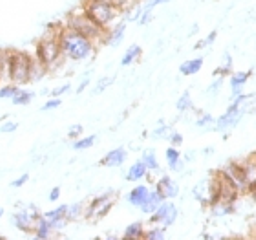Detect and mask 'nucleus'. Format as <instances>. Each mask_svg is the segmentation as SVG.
Instances as JSON below:
<instances>
[{
  "instance_id": "1",
  "label": "nucleus",
  "mask_w": 256,
  "mask_h": 240,
  "mask_svg": "<svg viewBox=\"0 0 256 240\" xmlns=\"http://www.w3.org/2000/svg\"><path fill=\"white\" fill-rule=\"evenodd\" d=\"M59 43L64 57L68 61H74V63H82V61L92 59L99 48L92 39L84 37L82 33L66 26H60L59 30Z\"/></svg>"
},
{
  "instance_id": "2",
  "label": "nucleus",
  "mask_w": 256,
  "mask_h": 240,
  "mask_svg": "<svg viewBox=\"0 0 256 240\" xmlns=\"http://www.w3.org/2000/svg\"><path fill=\"white\" fill-rule=\"evenodd\" d=\"M59 30L60 28H50V32L38 39L37 46H35V57L46 64L50 70H54L55 66H59L66 59L62 50H60Z\"/></svg>"
},
{
  "instance_id": "3",
  "label": "nucleus",
  "mask_w": 256,
  "mask_h": 240,
  "mask_svg": "<svg viewBox=\"0 0 256 240\" xmlns=\"http://www.w3.org/2000/svg\"><path fill=\"white\" fill-rule=\"evenodd\" d=\"M80 10L84 11L86 15L90 17L97 26H101L102 30H108L123 17V11L116 8V6L104 2V0H84Z\"/></svg>"
},
{
  "instance_id": "4",
  "label": "nucleus",
  "mask_w": 256,
  "mask_h": 240,
  "mask_svg": "<svg viewBox=\"0 0 256 240\" xmlns=\"http://www.w3.org/2000/svg\"><path fill=\"white\" fill-rule=\"evenodd\" d=\"M8 63V79L18 86H24L30 83L32 75L33 55L28 52H10L6 57Z\"/></svg>"
},
{
  "instance_id": "5",
  "label": "nucleus",
  "mask_w": 256,
  "mask_h": 240,
  "mask_svg": "<svg viewBox=\"0 0 256 240\" xmlns=\"http://www.w3.org/2000/svg\"><path fill=\"white\" fill-rule=\"evenodd\" d=\"M66 28H72L75 32L82 33L84 37L92 39L94 43L99 46V44H104V37H106V30H102L101 26H97L96 22L92 21L90 17L86 15L84 11H75V13H70L68 19H66Z\"/></svg>"
},
{
  "instance_id": "6",
  "label": "nucleus",
  "mask_w": 256,
  "mask_h": 240,
  "mask_svg": "<svg viewBox=\"0 0 256 240\" xmlns=\"http://www.w3.org/2000/svg\"><path fill=\"white\" fill-rule=\"evenodd\" d=\"M118 203V192L116 191H106L96 196L90 203H86V213L84 218L90 222H99L106 214H110V211L114 209V205Z\"/></svg>"
},
{
  "instance_id": "7",
  "label": "nucleus",
  "mask_w": 256,
  "mask_h": 240,
  "mask_svg": "<svg viewBox=\"0 0 256 240\" xmlns=\"http://www.w3.org/2000/svg\"><path fill=\"white\" fill-rule=\"evenodd\" d=\"M42 216V213L37 209V205H20L18 211L11 214V224L15 225V229H18L20 233H26V235H33V231L37 227L38 218Z\"/></svg>"
},
{
  "instance_id": "8",
  "label": "nucleus",
  "mask_w": 256,
  "mask_h": 240,
  "mask_svg": "<svg viewBox=\"0 0 256 240\" xmlns=\"http://www.w3.org/2000/svg\"><path fill=\"white\" fill-rule=\"evenodd\" d=\"M178 218H180V209H178V205L172 200H165L160 207L156 209V213L150 214L148 222L150 224H160L168 229V227H172V225L176 224Z\"/></svg>"
},
{
  "instance_id": "9",
  "label": "nucleus",
  "mask_w": 256,
  "mask_h": 240,
  "mask_svg": "<svg viewBox=\"0 0 256 240\" xmlns=\"http://www.w3.org/2000/svg\"><path fill=\"white\" fill-rule=\"evenodd\" d=\"M220 172L224 174L225 178H229L232 183H234V187L240 191V194H247V189H249V185H247V180H246V174H244V167H242V161H236V160H230L227 161L222 169H220Z\"/></svg>"
},
{
  "instance_id": "10",
  "label": "nucleus",
  "mask_w": 256,
  "mask_h": 240,
  "mask_svg": "<svg viewBox=\"0 0 256 240\" xmlns=\"http://www.w3.org/2000/svg\"><path fill=\"white\" fill-rule=\"evenodd\" d=\"M156 191L160 192L161 196L165 198V200H174V198L180 196V192H182V187L178 183L176 180L168 174H163L160 180L156 181Z\"/></svg>"
},
{
  "instance_id": "11",
  "label": "nucleus",
  "mask_w": 256,
  "mask_h": 240,
  "mask_svg": "<svg viewBox=\"0 0 256 240\" xmlns=\"http://www.w3.org/2000/svg\"><path fill=\"white\" fill-rule=\"evenodd\" d=\"M128 21L126 19H119L114 26H110L106 30V37H104V44L112 46V48H118L119 44L124 41V33H126Z\"/></svg>"
},
{
  "instance_id": "12",
  "label": "nucleus",
  "mask_w": 256,
  "mask_h": 240,
  "mask_svg": "<svg viewBox=\"0 0 256 240\" xmlns=\"http://www.w3.org/2000/svg\"><path fill=\"white\" fill-rule=\"evenodd\" d=\"M126 160H128V150L124 147H118V149L108 150L106 154L102 156L101 165L108 167V169H118V167H123Z\"/></svg>"
},
{
  "instance_id": "13",
  "label": "nucleus",
  "mask_w": 256,
  "mask_h": 240,
  "mask_svg": "<svg viewBox=\"0 0 256 240\" xmlns=\"http://www.w3.org/2000/svg\"><path fill=\"white\" fill-rule=\"evenodd\" d=\"M252 75H254V70H240V72H232V74H230V79H229L230 96H238V94H242Z\"/></svg>"
},
{
  "instance_id": "14",
  "label": "nucleus",
  "mask_w": 256,
  "mask_h": 240,
  "mask_svg": "<svg viewBox=\"0 0 256 240\" xmlns=\"http://www.w3.org/2000/svg\"><path fill=\"white\" fill-rule=\"evenodd\" d=\"M165 160H166V165H168V171L170 172H183L185 171V165H187V161L183 160V154L180 147H168L165 150Z\"/></svg>"
},
{
  "instance_id": "15",
  "label": "nucleus",
  "mask_w": 256,
  "mask_h": 240,
  "mask_svg": "<svg viewBox=\"0 0 256 240\" xmlns=\"http://www.w3.org/2000/svg\"><path fill=\"white\" fill-rule=\"evenodd\" d=\"M150 171L148 167L144 165L143 160L139 158L138 161H134L132 165L128 167L126 174H124V178H126V181H130V183H138V181L144 180V178H148Z\"/></svg>"
},
{
  "instance_id": "16",
  "label": "nucleus",
  "mask_w": 256,
  "mask_h": 240,
  "mask_svg": "<svg viewBox=\"0 0 256 240\" xmlns=\"http://www.w3.org/2000/svg\"><path fill=\"white\" fill-rule=\"evenodd\" d=\"M165 202V198L161 196L160 192L156 191V189H150V192H148V196H146V200H144L143 203H141V207H139V211L143 214H152V213H156V209L160 207L161 203Z\"/></svg>"
},
{
  "instance_id": "17",
  "label": "nucleus",
  "mask_w": 256,
  "mask_h": 240,
  "mask_svg": "<svg viewBox=\"0 0 256 240\" xmlns=\"http://www.w3.org/2000/svg\"><path fill=\"white\" fill-rule=\"evenodd\" d=\"M150 192V187L148 185H136L132 187V191L126 194V202L128 205H132V207H141V203L146 200V196H148Z\"/></svg>"
},
{
  "instance_id": "18",
  "label": "nucleus",
  "mask_w": 256,
  "mask_h": 240,
  "mask_svg": "<svg viewBox=\"0 0 256 240\" xmlns=\"http://www.w3.org/2000/svg\"><path fill=\"white\" fill-rule=\"evenodd\" d=\"M208 213L214 218H225V216H230V214L236 213V203L229 202H216L212 205H208Z\"/></svg>"
},
{
  "instance_id": "19",
  "label": "nucleus",
  "mask_w": 256,
  "mask_h": 240,
  "mask_svg": "<svg viewBox=\"0 0 256 240\" xmlns=\"http://www.w3.org/2000/svg\"><path fill=\"white\" fill-rule=\"evenodd\" d=\"M203 63H205V59H203V57H192V59L183 61V63L180 64V74L185 75V77L196 75L198 72H202Z\"/></svg>"
},
{
  "instance_id": "20",
  "label": "nucleus",
  "mask_w": 256,
  "mask_h": 240,
  "mask_svg": "<svg viewBox=\"0 0 256 240\" xmlns=\"http://www.w3.org/2000/svg\"><path fill=\"white\" fill-rule=\"evenodd\" d=\"M55 235H57V233L54 231V227H52V224H50V220L42 214V216L38 218L35 231H33V236L38 240H46V238H52V236H55Z\"/></svg>"
},
{
  "instance_id": "21",
  "label": "nucleus",
  "mask_w": 256,
  "mask_h": 240,
  "mask_svg": "<svg viewBox=\"0 0 256 240\" xmlns=\"http://www.w3.org/2000/svg\"><path fill=\"white\" fill-rule=\"evenodd\" d=\"M141 55H143V48H141L139 44H130L126 48V52L123 54V57H121V66H123V68L132 66V64H136L141 59Z\"/></svg>"
},
{
  "instance_id": "22",
  "label": "nucleus",
  "mask_w": 256,
  "mask_h": 240,
  "mask_svg": "<svg viewBox=\"0 0 256 240\" xmlns=\"http://www.w3.org/2000/svg\"><path fill=\"white\" fill-rule=\"evenodd\" d=\"M144 224L143 222H132L123 231V238L126 240H143L144 238Z\"/></svg>"
},
{
  "instance_id": "23",
  "label": "nucleus",
  "mask_w": 256,
  "mask_h": 240,
  "mask_svg": "<svg viewBox=\"0 0 256 240\" xmlns=\"http://www.w3.org/2000/svg\"><path fill=\"white\" fill-rule=\"evenodd\" d=\"M35 97H37V92L26 90V88H22V86H20V90H18L15 96L11 97V103H13L15 107H28V105H30V103H32Z\"/></svg>"
},
{
  "instance_id": "24",
  "label": "nucleus",
  "mask_w": 256,
  "mask_h": 240,
  "mask_svg": "<svg viewBox=\"0 0 256 240\" xmlns=\"http://www.w3.org/2000/svg\"><path fill=\"white\" fill-rule=\"evenodd\" d=\"M50 68L46 66L44 63L33 55V63H32V75H30V83H38V81H42L46 75H48Z\"/></svg>"
},
{
  "instance_id": "25",
  "label": "nucleus",
  "mask_w": 256,
  "mask_h": 240,
  "mask_svg": "<svg viewBox=\"0 0 256 240\" xmlns=\"http://www.w3.org/2000/svg\"><path fill=\"white\" fill-rule=\"evenodd\" d=\"M86 203H88V202L70 203V205H68V211H66V218H68V222H77V220L84 218Z\"/></svg>"
},
{
  "instance_id": "26",
  "label": "nucleus",
  "mask_w": 256,
  "mask_h": 240,
  "mask_svg": "<svg viewBox=\"0 0 256 240\" xmlns=\"http://www.w3.org/2000/svg\"><path fill=\"white\" fill-rule=\"evenodd\" d=\"M242 167H244V174H246V180H247V185L249 189L256 185V161L251 158H247L246 161H242ZM247 189V191H249Z\"/></svg>"
},
{
  "instance_id": "27",
  "label": "nucleus",
  "mask_w": 256,
  "mask_h": 240,
  "mask_svg": "<svg viewBox=\"0 0 256 240\" xmlns=\"http://www.w3.org/2000/svg\"><path fill=\"white\" fill-rule=\"evenodd\" d=\"M141 160H143L144 165L148 167L150 172H160L161 171L160 160H158V156H156V150L154 149L143 150V154H141Z\"/></svg>"
},
{
  "instance_id": "28",
  "label": "nucleus",
  "mask_w": 256,
  "mask_h": 240,
  "mask_svg": "<svg viewBox=\"0 0 256 240\" xmlns=\"http://www.w3.org/2000/svg\"><path fill=\"white\" fill-rule=\"evenodd\" d=\"M192 194H194V198H196L202 205H205V207H207V205H208V178H207V180L200 181V183L192 189Z\"/></svg>"
},
{
  "instance_id": "29",
  "label": "nucleus",
  "mask_w": 256,
  "mask_h": 240,
  "mask_svg": "<svg viewBox=\"0 0 256 240\" xmlns=\"http://www.w3.org/2000/svg\"><path fill=\"white\" fill-rule=\"evenodd\" d=\"M166 227L160 224H150V227L144 229V240H165Z\"/></svg>"
},
{
  "instance_id": "30",
  "label": "nucleus",
  "mask_w": 256,
  "mask_h": 240,
  "mask_svg": "<svg viewBox=\"0 0 256 240\" xmlns=\"http://www.w3.org/2000/svg\"><path fill=\"white\" fill-rule=\"evenodd\" d=\"M194 108V101H192V96H190V92L185 90L182 94V96L178 97V101H176V110L180 114H187L188 110H192Z\"/></svg>"
},
{
  "instance_id": "31",
  "label": "nucleus",
  "mask_w": 256,
  "mask_h": 240,
  "mask_svg": "<svg viewBox=\"0 0 256 240\" xmlns=\"http://www.w3.org/2000/svg\"><path fill=\"white\" fill-rule=\"evenodd\" d=\"M96 143H97V136L96 134H90V136H80L79 139H74L72 147H74V150H88Z\"/></svg>"
},
{
  "instance_id": "32",
  "label": "nucleus",
  "mask_w": 256,
  "mask_h": 240,
  "mask_svg": "<svg viewBox=\"0 0 256 240\" xmlns=\"http://www.w3.org/2000/svg\"><path fill=\"white\" fill-rule=\"evenodd\" d=\"M172 128L166 125L165 121H160L158 123V127L152 130V134H150V138L152 139H166L168 138V134H170Z\"/></svg>"
},
{
  "instance_id": "33",
  "label": "nucleus",
  "mask_w": 256,
  "mask_h": 240,
  "mask_svg": "<svg viewBox=\"0 0 256 240\" xmlns=\"http://www.w3.org/2000/svg\"><path fill=\"white\" fill-rule=\"evenodd\" d=\"M66 211H68V203H62V205H57L55 209H50L46 213H42L48 220H59L66 218Z\"/></svg>"
},
{
  "instance_id": "34",
  "label": "nucleus",
  "mask_w": 256,
  "mask_h": 240,
  "mask_svg": "<svg viewBox=\"0 0 256 240\" xmlns=\"http://www.w3.org/2000/svg\"><path fill=\"white\" fill-rule=\"evenodd\" d=\"M18 90H20V86L10 81V83H6V85L0 86V99H11Z\"/></svg>"
},
{
  "instance_id": "35",
  "label": "nucleus",
  "mask_w": 256,
  "mask_h": 240,
  "mask_svg": "<svg viewBox=\"0 0 256 240\" xmlns=\"http://www.w3.org/2000/svg\"><path fill=\"white\" fill-rule=\"evenodd\" d=\"M214 121H216V118H214L210 112H200V116H198V119H196V127L198 128H207V127L212 128ZM210 128H208V130H210Z\"/></svg>"
},
{
  "instance_id": "36",
  "label": "nucleus",
  "mask_w": 256,
  "mask_h": 240,
  "mask_svg": "<svg viewBox=\"0 0 256 240\" xmlns=\"http://www.w3.org/2000/svg\"><path fill=\"white\" fill-rule=\"evenodd\" d=\"M114 79H116V77H112V75H104V77H101V79L97 81L96 88H94V96H99V94H102L104 90H108V88L112 86Z\"/></svg>"
},
{
  "instance_id": "37",
  "label": "nucleus",
  "mask_w": 256,
  "mask_h": 240,
  "mask_svg": "<svg viewBox=\"0 0 256 240\" xmlns=\"http://www.w3.org/2000/svg\"><path fill=\"white\" fill-rule=\"evenodd\" d=\"M216 39H218V32H216V30H212V32L208 33V35H207L205 39H202V41H198L194 48H196V50L208 48V46H212V44L216 43Z\"/></svg>"
},
{
  "instance_id": "38",
  "label": "nucleus",
  "mask_w": 256,
  "mask_h": 240,
  "mask_svg": "<svg viewBox=\"0 0 256 240\" xmlns=\"http://www.w3.org/2000/svg\"><path fill=\"white\" fill-rule=\"evenodd\" d=\"M224 83H225V77H214V81L207 88V96H210V97L218 96L220 90H222V86H224Z\"/></svg>"
},
{
  "instance_id": "39",
  "label": "nucleus",
  "mask_w": 256,
  "mask_h": 240,
  "mask_svg": "<svg viewBox=\"0 0 256 240\" xmlns=\"http://www.w3.org/2000/svg\"><path fill=\"white\" fill-rule=\"evenodd\" d=\"M60 105H62V99H60V97H52V99H48V101L44 103L42 112H52V110H57Z\"/></svg>"
},
{
  "instance_id": "40",
  "label": "nucleus",
  "mask_w": 256,
  "mask_h": 240,
  "mask_svg": "<svg viewBox=\"0 0 256 240\" xmlns=\"http://www.w3.org/2000/svg\"><path fill=\"white\" fill-rule=\"evenodd\" d=\"M166 141H168L172 147H182V145H183V134L178 132V130H170V134H168Z\"/></svg>"
},
{
  "instance_id": "41",
  "label": "nucleus",
  "mask_w": 256,
  "mask_h": 240,
  "mask_svg": "<svg viewBox=\"0 0 256 240\" xmlns=\"http://www.w3.org/2000/svg\"><path fill=\"white\" fill-rule=\"evenodd\" d=\"M152 19H154V10L143 8V13H141V17H139L138 24H139V26H146V24H150V22H152Z\"/></svg>"
},
{
  "instance_id": "42",
  "label": "nucleus",
  "mask_w": 256,
  "mask_h": 240,
  "mask_svg": "<svg viewBox=\"0 0 256 240\" xmlns=\"http://www.w3.org/2000/svg\"><path fill=\"white\" fill-rule=\"evenodd\" d=\"M82 132H84V127L82 125H72V127L68 128V139H79L80 136H82Z\"/></svg>"
},
{
  "instance_id": "43",
  "label": "nucleus",
  "mask_w": 256,
  "mask_h": 240,
  "mask_svg": "<svg viewBox=\"0 0 256 240\" xmlns=\"http://www.w3.org/2000/svg\"><path fill=\"white\" fill-rule=\"evenodd\" d=\"M72 90V85L70 83H64V85H59V86H55L54 90L50 92V96L52 97H62L66 92H70Z\"/></svg>"
},
{
  "instance_id": "44",
  "label": "nucleus",
  "mask_w": 256,
  "mask_h": 240,
  "mask_svg": "<svg viewBox=\"0 0 256 240\" xmlns=\"http://www.w3.org/2000/svg\"><path fill=\"white\" fill-rule=\"evenodd\" d=\"M16 128H18L16 121H4L0 125V134H13L16 132Z\"/></svg>"
},
{
  "instance_id": "45",
  "label": "nucleus",
  "mask_w": 256,
  "mask_h": 240,
  "mask_svg": "<svg viewBox=\"0 0 256 240\" xmlns=\"http://www.w3.org/2000/svg\"><path fill=\"white\" fill-rule=\"evenodd\" d=\"M28 181H30V172H24V174H20L18 178H15V180L11 181V187L13 189H20L22 185H26Z\"/></svg>"
},
{
  "instance_id": "46",
  "label": "nucleus",
  "mask_w": 256,
  "mask_h": 240,
  "mask_svg": "<svg viewBox=\"0 0 256 240\" xmlns=\"http://www.w3.org/2000/svg\"><path fill=\"white\" fill-rule=\"evenodd\" d=\"M104 2H108V4L116 6V8H119L121 11H124L128 8V6L134 4V0H104Z\"/></svg>"
},
{
  "instance_id": "47",
  "label": "nucleus",
  "mask_w": 256,
  "mask_h": 240,
  "mask_svg": "<svg viewBox=\"0 0 256 240\" xmlns=\"http://www.w3.org/2000/svg\"><path fill=\"white\" fill-rule=\"evenodd\" d=\"M60 194H62V191H60V187L57 185V187H54L52 191H50V194H48V200L52 203H57L60 200Z\"/></svg>"
},
{
  "instance_id": "48",
  "label": "nucleus",
  "mask_w": 256,
  "mask_h": 240,
  "mask_svg": "<svg viewBox=\"0 0 256 240\" xmlns=\"http://www.w3.org/2000/svg\"><path fill=\"white\" fill-rule=\"evenodd\" d=\"M90 74H92V72H86V74H84V77H82V81H80V85L77 86V94H82V92H84L86 88L90 86V83H92V81H90Z\"/></svg>"
},
{
  "instance_id": "49",
  "label": "nucleus",
  "mask_w": 256,
  "mask_h": 240,
  "mask_svg": "<svg viewBox=\"0 0 256 240\" xmlns=\"http://www.w3.org/2000/svg\"><path fill=\"white\" fill-rule=\"evenodd\" d=\"M230 74H232V70L225 68V66H222V64H220L218 68H216V70L212 72L214 77H227V75H230Z\"/></svg>"
},
{
  "instance_id": "50",
  "label": "nucleus",
  "mask_w": 256,
  "mask_h": 240,
  "mask_svg": "<svg viewBox=\"0 0 256 240\" xmlns=\"http://www.w3.org/2000/svg\"><path fill=\"white\" fill-rule=\"evenodd\" d=\"M172 0H146V4L143 8H148V10H156L158 6H163V4H168Z\"/></svg>"
},
{
  "instance_id": "51",
  "label": "nucleus",
  "mask_w": 256,
  "mask_h": 240,
  "mask_svg": "<svg viewBox=\"0 0 256 240\" xmlns=\"http://www.w3.org/2000/svg\"><path fill=\"white\" fill-rule=\"evenodd\" d=\"M222 66H225V68L232 70V55H230L229 52H225L224 57H222Z\"/></svg>"
},
{
  "instance_id": "52",
  "label": "nucleus",
  "mask_w": 256,
  "mask_h": 240,
  "mask_svg": "<svg viewBox=\"0 0 256 240\" xmlns=\"http://www.w3.org/2000/svg\"><path fill=\"white\" fill-rule=\"evenodd\" d=\"M183 160L187 161V163H190V161L196 160V150H187L185 154H183Z\"/></svg>"
},
{
  "instance_id": "53",
  "label": "nucleus",
  "mask_w": 256,
  "mask_h": 240,
  "mask_svg": "<svg viewBox=\"0 0 256 240\" xmlns=\"http://www.w3.org/2000/svg\"><path fill=\"white\" fill-rule=\"evenodd\" d=\"M247 196L251 198L252 202H256V185H254V187H251V189L247 191Z\"/></svg>"
},
{
  "instance_id": "54",
  "label": "nucleus",
  "mask_w": 256,
  "mask_h": 240,
  "mask_svg": "<svg viewBox=\"0 0 256 240\" xmlns=\"http://www.w3.org/2000/svg\"><path fill=\"white\" fill-rule=\"evenodd\" d=\"M214 152V147H207V149H203V154H212Z\"/></svg>"
},
{
  "instance_id": "55",
  "label": "nucleus",
  "mask_w": 256,
  "mask_h": 240,
  "mask_svg": "<svg viewBox=\"0 0 256 240\" xmlns=\"http://www.w3.org/2000/svg\"><path fill=\"white\" fill-rule=\"evenodd\" d=\"M198 30H200V26H198V24H194V26H192V30H190V33H198Z\"/></svg>"
},
{
  "instance_id": "56",
  "label": "nucleus",
  "mask_w": 256,
  "mask_h": 240,
  "mask_svg": "<svg viewBox=\"0 0 256 240\" xmlns=\"http://www.w3.org/2000/svg\"><path fill=\"white\" fill-rule=\"evenodd\" d=\"M50 92H52V90H48V88H42V92H40V94H42V96H48Z\"/></svg>"
},
{
  "instance_id": "57",
  "label": "nucleus",
  "mask_w": 256,
  "mask_h": 240,
  "mask_svg": "<svg viewBox=\"0 0 256 240\" xmlns=\"http://www.w3.org/2000/svg\"><path fill=\"white\" fill-rule=\"evenodd\" d=\"M4 213H6L4 207H0V220H2V216H4Z\"/></svg>"
},
{
  "instance_id": "58",
  "label": "nucleus",
  "mask_w": 256,
  "mask_h": 240,
  "mask_svg": "<svg viewBox=\"0 0 256 240\" xmlns=\"http://www.w3.org/2000/svg\"><path fill=\"white\" fill-rule=\"evenodd\" d=\"M252 160L256 161V150H254V152H252Z\"/></svg>"
},
{
  "instance_id": "59",
  "label": "nucleus",
  "mask_w": 256,
  "mask_h": 240,
  "mask_svg": "<svg viewBox=\"0 0 256 240\" xmlns=\"http://www.w3.org/2000/svg\"><path fill=\"white\" fill-rule=\"evenodd\" d=\"M0 238H4V236H2V235H0Z\"/></svg>"
},
{
  "instance_id": "60",
  "label": "nucleus",
  "mask_w": 256,
  "mask_h": 240,
  "mask_svg": "<svg viewBox=\"0 0 256 240\" xmlns=\"http://www.w3.org/2000/svg\"><path fill=\"white\" fill-rule=\"evenodd\" d=\"M254 74H256V72H254Z\"/></svg>"
}]
</instances>
